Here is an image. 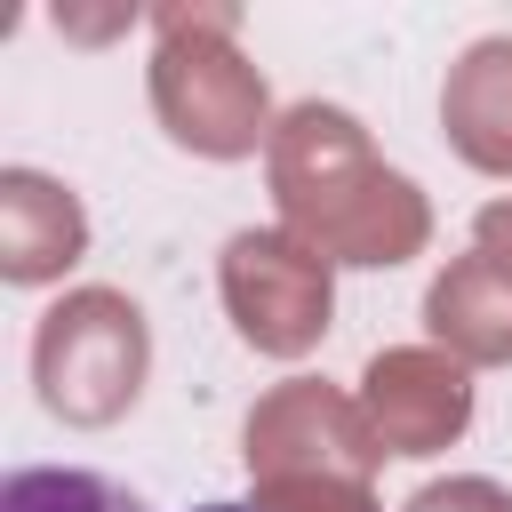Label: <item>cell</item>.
I'll return each mask as SVG.
<instances>
[{
  "instance_id": "obj_1",
  "label": "cell",
  "mask_w": 512,
  "mask_h": 512,
  "mask_svg": "<svg viewBox=\"0 0 512 512\" xmlns=\"http://www.w3.org/2000/svg\"><path fill=\"white\" fill-rule=\"evenodd\" d=\"M136 368H144V328H136L128 304H112V296H72V304L48 312V328H40V392H48L56 416L80 408V376H96L104 416H112V408L136 392Z\"/></svg>"
},
{
  "instance_id": "obj_2",
  "label": "cell",
  "mask_w": 512,
  "mask_h": 512,
  "mask_svg": "<svg viewBox=\"0 0 512 512\" xmlns=\"http://www.w3.org/2000/svg\"><path fill=\"white\" fill-rule=\"evenodd\" d=\"M0 512H152L136 488L104 480V472H80V464H32V472H8L0 480Z\"/></svg>"
},
{
  "instance_id": "obj_3",
  "label": "cell",
  "mask_w": 512,
  "mask_h": 512,
  "mask_svg": "<svg viewBox=\"0 0 512 512\" xmlns=\"http://www.w3.org/2000/svg\"><path fill=\"white\" fill-rule=\"evenodd\" d=\"M192 512H256V504H192Z\"/></svg>"
}]
</instances>
